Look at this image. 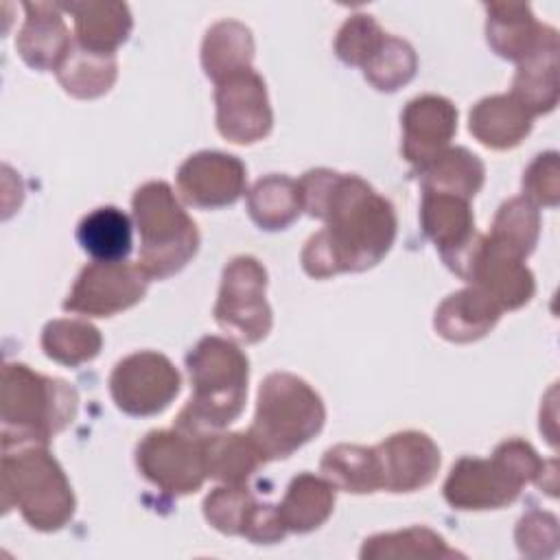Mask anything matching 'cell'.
<instances>
[{
	"instance_id": "cell-10",
	"label": "cell",
	"mask_w": 560,
	"mask_h": 560,
	"mask_svg": "<svg viewBox=\"0 0 560 560\" xmlns=\"http://www.w3.org/2000/svg\"><path fill=\"white\" fill-rule=\"evenodd\" d=\"M182 376L168 357L138 350L120 359L109 374V394L116 407L136 418L162 413L179 394Z\"/></svg>"
},
{
	"instance_id": "cell-36",
	"label": "cell",
	"mask_w": 560,
	"mask_h": 560,
	"mask_svg": "<svg viewBox=\"0 0 560 560\" xmlns=\"http://www.w3.org/2000/svg\"><path fill=\"white\" fill-rule=\"evenodd\" d=\"M361 70L368 83H372L376 90L396 92L416 77L418 57L409 42L387 33Z\"/></svg>"
},
{
	"instance_id": "cell-2",
	"label": "cell",
	"mask_w": 560,
	"mask_h": 560,
	"mask_svg": "<svg viewBox=\"0 0 560 560\" xmlns=\"http://www.w3.org/2000/svg\"><path fill=\"white\" fill-rule=\"evenodd\" d=\"M186 368L192 396L175 418V427L203 438L234 422L247 398L249 361L245 352L230 339L208 335L188 350Z\"/></svg>"
},
{
	"instance_id": "cell-29",
	"label": "cell",
	"mask_w": 560,
	"mask_h": 560,
	"mask_svg": "<svg viewBox=\"0 0 560 560\" xmlns=\"http://www.w3.org/2000/svg\"><path fill=\"white\" fill-rule=\"evenodd\" d=\"M203 440L206 470L210 479L221 483H247L265 464L262 455L245 433H208Z\"/></svg>"
},
{
	"instance_id": "cell-38",
	"label": "cell",
	"mask_w": 560,
	"mask_h": 560,
	"mask_svg": "<svg viewBox=\"0 0 560 560\" xmlns=\"http://www.w3.org/2000/svg\"><path fill=\"white\" fill-rule=\"evenodd\" d=\"M518 551L527 558H549L558 549V518L542 510H529L514 532Z\"/></svg>"
},
{
	"instance_id": "cell-16",
	"label": "cell",
	"mask_w": 560,
	"mask_h": 560,
	"mask_svg": "<svg viewBox=\"0 0 560 560\" xmlns=\"http://www.w3.org/2000/svg\"><path fill=\"white\" fill-rule=\"evenodd\" d=\"M400 125L402 155L416 171H420L448 149L457 131V109L444 96L422 94L405 105Z\"/></svg>"
},
{
	"instance_id": "cell-4",
	"label": "cell",
	"mask_w": 560,
	"mask_h": 560,
	"mask_svg": "<svg viewBox=\"0 0 560 560\" xmlns=\"http://www.w3.org/2000/svg\"><path fill=\"white\" fill-rule=\"evenodd\" d=\"M77 409L79 394L70 383L33 372L24 363H4L0 394L2 448L48 444L77 418Z\"/></svg>"
},
{
	"instance_id": "cell-33",
	"label": "cell",
	"mask_w": 560,
	"mask_h": 560,
	"mask_svg": "<svg viewBox=\"0 0 560 560\" xmlns=\"http://www.w3.org/2000/svg\"><path fill=\"white\" fill-rule=\"evenodd\" d=\"M262 503L245 483H223L203 499L206 521L221 534L247 538Z\"/></svg>"
},
{
	"instance_id": "cell-30",
	"label": "cell",
	"mask_w": 560,
	"mask_h": 560,
	"mask_svg": "<svg viewBox=\"0 0 560 560\" xmlns=\"http://www.w3.org/2000/svg\"><path fill=\"white\" fill-rule=\"evenodd\" d=\"M247 212L260 230L289 228L302 212L298 182L278 173L260 177L247 192Z\"/></svg>"
},
{
	"instance_id": "cell-14",
	"label": "cell",
	"mask_w": 560,
	"mask_h": 560,
	"mask_svg": "<svg viewBox=\"0 0 560 560\" xmlns=\"http://www.w3.org/2000/svg\"><path fill=\"white\" fill-rule=\"evenodd\" d=\"M245 164L223 151H199L186 158L177 171V190L188 206L212 210L232 206L245 195Z\"/></svg>"
},
{
	"instance_id": "cell-26",
	"label": "cell",
	"mask_w": 560,
	"mask_h": 560,
	"mask_svg": "<svg viewBox=\"0 0 560 560\" xmlns=\"http://www.w3.org/2000/svg\"><path fill=\"white\" fill-rule=\"evenodd\" d=\"M81 249L98 262H120L129 256L131 219L116 206H101L88 212L77 225Z\"/></svg>"
},
{
	"instance_id": "cell-21",
	"label": "cell",
	"mask_w": 560,
	"mask_h": 560,
	"mask_svg": "<svg viewBox=\"0 0 560 560\" xmlns=\"http://www.w3.org/2000/svg\"><path fill=\"white\" fill-rule=\"evenodd\" d=\"M501 308L477 287H466L435 308L433 328L440 337L453 343H470L486 337L499 322Z\"/></svg>"
},
{
	"instance_id": "cell-24",
	"label": "cell",
	"mask_w": 560,
	"mask_h": 560,
	"mask_svg": "<svg viewBox=\"0 0 560 560\" xmlns=\"http://www.w3.org/2000/svg\"><path fill=\"white\" fill-rule=\"evenodd\" d=\"M532 116L549 114L558 105V37L540 46L516 66L510 92Z\"/></svg>"
},
{
	"instance_id": "cell-39",
	"label": "cell",
	"mask_w": 560,
	"mask_h": 560,
	"mask_svg": "<svg viewBox=\"0 0 560 560\" xmlns=\"http://www.w3.org/2000/svg\"><path fill=\"white\" fill-rule=\"evenodd\" d=\"M523 197L534 206L553 208L560 201V164L558 153L547 151L534 158L523 173Z\"/></svg>"
},
{
	"instance_id": "cell-12",
	"label": "cell",
	"mask_w": 560,
	"mask_h": 560,
	"mask_svg": "<svg viewBox=\"0 0 560 560\" xmlns=\"http://www.w3.org/2000/svg\"><path fill=\"white\" fill-rule=\"evenodd\" d=\"M151 278L133 262H90L77 276L63 311L83 317H112L138 304L149 289Z\"/></svg>"
},
{
	"instance_id": "cell-35",
	"label": "cell",
	"mask_w": 560,
	"mask_h": 560,
	"mask_svg": "<svg viewBox=\"0 0 560 560\" xmlns=\"http://www.w3.org/2000/svg\"><path fill=\"white\" fill-rule=\"evenodd\" d=\"M490 238L499 241L521 258H527L540 236V212L525 197L503 201L494 214Z\"/></svg>"
},
{
	"instance_id": "cell-37",
	"label": "cell",
	"mask_w": 560,
	"mask_h": 560,
	"mask_svg": "<svg viewBox=\"0 0 560 560\" xmlns=\"http://www.w3.org/2000/svg\"><path fill=\"white\" fill-rule=\"evenodd\" d=\"M385 31L381 24L368 13L350 15L335 37V55L346 66L363 68L365 61L376 52L381 42L385 39Z\"/></svg>"
},
{
	"instance_id": "cell-20",
	"label": "cell",
	"mask_w": 560,
	"mask_h": 560,
	"mask_svg": "<svg viewBox=\"0 0 560 560\" xmlns=\"http://www.w3.org/2000/svg\"><path fill=\"white\" fill-rule=\"evenodd\" d=\"M59 7L74 18L77 44L98 55H116V48L127 42L133 28V18L125 2L81 0L59 2Z\"/></svg>"
},
{
	"instance_id": "cell-34",
	"label": "cell",
	"mask_w": 560,
	"mask_h": 560,
	"mask_svg": "<svg viewBox=\"0 0 560 560\" xmlns=\"http://www.w3.org/2000/svg\"><path fill=\"white\" fill-rule=\"evenodd\" d=\"M103 346L98 328L85 319H52L42 330V348L48 359L74 368L92 361Z\"/></svg>"
},
{
	"instance_id": "cell-3",
	"label": "cell",
	"mask_w": 560,
	"mask_h": 560,
	"mask_svg": "<svg viewBox=\"0 0 560 560\" xmlns=\"http://www.w3.org/2000/svg\"><path fill=\"white\" fill-rule=\"evenodd\" d=\"M2 512L13 508L37 532H57L74 516L77 499L46 444L2 448Z\"/></svg>"
},
{
	"instance_id": "cell-9",
	"label": "cell",
	"mask_w": 560,
	"mask_h": 560,
	"mask_svg": "<svg viewBox=\"0 0 560 560\" xmlns=\"http://www.w3.org/2000/svg\"><path fill=\"white\" fill-rule=\"evenodd\" d=\"M140 475L171 497L197 492L208 479L203 440L177 427L149 431L136 446Z\"/></svg>"
},
{
	"instance_id": "cell-5",
	"label": "cell",
	"mask_w": 560,
	"mask_h": 560,
	"mask_svg": "<svg viewBox=\"0 0 560 560\" xmlns=\"http://www.w3.org/2000/svg\"><path fill=\"white\" fill-rule=\"evenodd\" d=\"M324 422V400L304 378L291 372H271L258 387L247 435L267 464L293 455L322 431Z\"/></svg>"
},
{
	"instance_id": "cell-31",
	"label": "cell",
	"mask_w": 560,
	"mask_h": 560,
	"mask_svg": "<svg viewBox=\"0 0 560 560\" xmlns=\"http://www.w3.org/2000/svg\"><path fill=\"white\" fill-rule=\"evenodd\" d=\"M322 477L337 490L370 494L381 490V468L374 446L337 444L330 446L319 462Z\"/></svg>"
},
{
	"instance_id": "cell-18",
	"label": "cell",
	"mask_w": 560,
	"mask_h": 560,
	"mask_svg": "<svg viewBox=\"0 0 560 560\" xmlns=\"http://www.w3.org/2000/svg\"><path fill=\"white\" fill-rule=\"evenodd\" d=\"M420 225L451 271L479 236L468 201L446 192H422Z\"/></svg>"
},
{
	"instance_id": "cell-13",
	"label": "cell",
	"mask_w": 560,
	"mask_h": 560,
	"mask_svg": "<svg viewBox=\"0 0 560 560\" xmlns=\"http://www.w3.org/2000/svg\"><path fill=\"white\" fill-rule=\"evenodd\" d=\"M217 129L236 144H252L269 136L273 114L267 85L254 68L234 72L217 83Z\"/></svg>"
},
{
	"instance_id": "cell-7",
	"label": "cell",
	"mask_w": 560,
	"mask_h": 560,
	"mask_svg": "<svg viewBox=\"0 0 560 560\" xmlns=\"http://www.w3.org/2000/svg\"><path fill=\"white\" fill-rule=\"evenodd\" d=\"M131 210L140 234L138 265L151 280H164L195 258L201 241L197 223L166 182L142 184L133 192Z\"/></svg>"
},
{
	"instance_id": "cell-15",
	"label": "cell",
	"mask_w": 560,
	"mask_h": 560,
	"mask_svg": "<svg viewBox=\"0 0 560 560\" xmlns=\"http://www.w3.org/2000/svg\"><path fill=\"white\" fill-rule=\"evenodd\" d=\"M381 490L416 492L427 488L442 464L438 444L422 431H398L374 446Z\"/></svg>"
},
{
	"instance_id": "cell-32",
	"label": "cell",
	"mask_w": 560,
	"mask_h": 560,
	"mask_svg": "<svg viewBox=\"0 0 560 560\" xmlns=\"http://www.w3.org/2000/svg\"><path fill=\"white\" fill-rule=\"evenodd\" d=\"M55 74L68 94L77 98H96L112 90L118 77V63L116 55H98L74 42Z\"/></svg>"
},
{
	"instance_id": "cell-23",
	"label": "cell",
	"mask_w": 560,
	"mask_h": 560,
	"mask_svg": "<svg viewBox=\"0 0 560 560\" xmlns=\"http://www.w3.org/2000/svg\"><path fill=\"white\" fill-rule=\"evenodd\" d=\"M335 492L337 488L326 477L313 472L293 477L278 505L287 532L308 534L322 527L335 510Z\"/></svg>"
},
{
	"instance_id": "cell-11",
	"label": "cell",
	"mask_w": 560,
	"mask_h": 560,
	"mask_svg": "<svg viewBox=\"0 0 560 560\" xmlns=\"http://www.w3.org/2000/svg\"><path fill=\"white\" fill-rule=\"evenodd\" d=\"M457 276L483 291L501 311L525 306L536 291L534 273L525 258L483 234L477 236Z\"/></svg>"
},
{
	"instance_id": "cell-8",
	"label": "cell",
	"mask_w": 560,
	"mask_h": 560,
	"mask_svg": "<svg viewBox=\"0 0 560 560\" xmlns=\"http://www.w3.org/2000/svg\"><path fill=\"white\" fill-rule=\"evenodd\" d=\"M265 291L267 269L262 262L254 256L232 258L221 276L214 304L217 324L241 343L262 341L273 324Z\"/></svg>"
},
{
	"instance_id": "cell-1",
	"label": "cell",
	"mask_w": 560,
	"mask_h": 560,
	"mask_svg": "<svg viewBox=\"0 0 560 560\" xmlns=\"http://www.w3.org/2000/svg\"><path fill=\"white\" fill-rule=\"evenodd\" d=\"M298 186L302 210L324 221V228L302 249V267L311 278L365 271L392 249L398 230L396 210L365 179L330 168H311Z\"/></svg>"
},
{
	"instance_id": "cell-27",
	"label": "cell",
	"mask_w": 560,
	"mask_h": 560,
	"mask_svg": "<svg viewBox=\"0 0 560 560\" xmlns=\"http://www.w3.org/2000/svg\"><path fill=\"white\" fill-rule=\"evenodd\" d=\"M254 37L252 31L236 20L212 24L201 44V66L214 83L225 77L252 68Z\"/></svg>"
},
{
	"instance_id": "cell-28",
	"label": "cell",
	"mask_w": 560,
	"mask_h": 560,
	"mask_svg": "<svg viewBox=\"0 0 560 560\" xmlns=\"http://www.w3.org/2000/svg\"><path fill=\"white\" fill-rule=\"evenodd\" d=\"M361 560H451L464 558L429 527H407L387 534H374L363 540Z\"/></svg>"
},
{
	"instance_id": "cell-6",
	"label": "cell",
	"mask_w": 560,
	"mask_h": 560,
	"mask_svg": "<svg viewBox=\"0 0 560 560\" xmlns=\"http://www.w3.org/2000/svg\"><path fill=\"white\" fill-rule=\"evenodd\" d=\"M547 462L536 448L510 438L501 442L490 459L466 455L457 459L444 481V499L455 510H499L521 497L523 486L540 481Z\"/></svg>"
},
{
	"instance_id": "cell-19",
	"label": "cell",
	"mask_w": 560,
	"mask_h": 560,
	"mask_svg": "<svg viewBox=\"0 0 560 560\" xmlns=\"http://www.w3.org/2000/svg\"><path fill=\"white\" fill-rule=\"evenodd\" d=\"M24 24L15 37V48L26 66L35 70H57L72 48L70 28L59 2H24Z\"/></svg>"
},
{
	"instance_id": "cell-22",
	"label": "cell",
	"mask_w": 560,
	"mask_h": 560,
	"mask_svg": "<svg viewBox=\"0 0 560 560\" xmlns=\"http://www.w3.org/2000/svg\"><path fill=\"white\" fill-rule=\"evenodd\" d=\"M534 116L512 94H492L477 101L468 114L470 133L488 149H514L532 131Z\"/></svg>"
},
{
	"instance_id": "cell-25",
	"label": "cell",
	"mask_w": 560,
	"mask_h": 560,
	"mask_svg": "<svg viewBox=\"0 0 560 560\" xmlns=\"http://www.w3.org/2000/svg\"><path fill=\"white\" fill-rule=\"evenodd\" d=\"M418 175L422 192H446L470 201L483 186L486 166L466 147H448Z\"/></svg>"
},
{
	"instance_id": "cell-17",
	"label": "cell",
	"mask_w": 560,
	"mask_h": 560,
	"mask_svg": "<svg viewBox=\"0 0 560 560\" xmlns=\"http://www.w3.org/2000/svg\"><path fill=\"white\" fill-rule=\"evenodd\" d=\"M486 39L490 48L510 61H525L540 46L558 37L549 24H540L529 4L523 2H486Z\"/></svg>"
}]
</instances>
